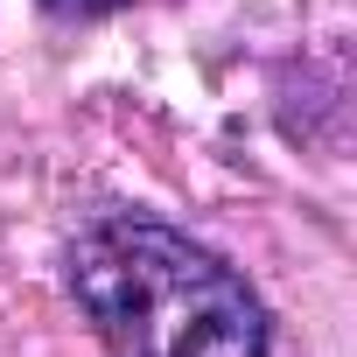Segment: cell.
<instances>
[{
  "label": "cell",
  "instance_id": "1",
  "mask_svg": "<svg viewBox=\"0 0 357 357\" xmlns=\"http://www.w3.org/2000/svg\"><path fill=\"white\" fill-rule=\"evenodd\" d=\"M70 294L112 357H273V315L197 238L105 218L70 245Z\"/></svg>",
  "mask_w": 357,
  "mask_h": 357
},
{
  "label": "cell",
  "instance_id": "2",
  "mask_svg": "<svg viewBox=\"0 0 357 357\" xmlns=\"http://www.w3.org/2000/svg\"><path fill=\"white\" fill-rule=\"evenodd\" d=\"M50 15H63V22H98V15H119V8H133V0H43Z\"/></svg>",
  "mask_w": 357,
  "mask_h": 357
}]
</instances>
